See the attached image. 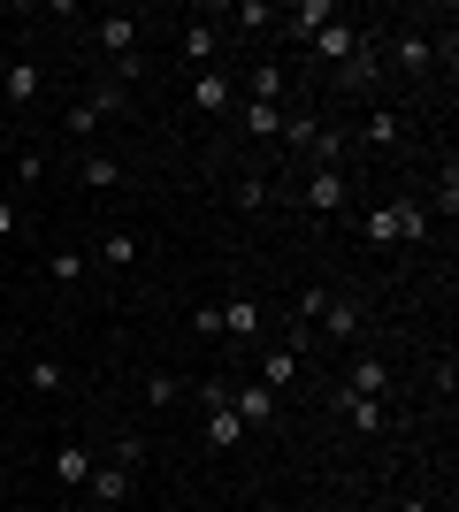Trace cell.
Returning a JSON list of instances; mask_svg holds the SVG:
<instances>
[{"mask_svg": "<svg viewBox=\"0 0 459 512\" xmlns=\"http://www.w3.org/2000/svg\"><path fill=\"white\" fill-rule=\"evenodd\" d=\"M375 69H383V46H375V39H360V54H352V62L337 69V77H345V92H360V85H375Z\"/></svg>", "mask_w": 459, "mask_h": 512, "instance_id": "obj_11", "label": "cell"}, {"mask_svg": "<svg viewBox=\"0 0 459 512\" xmlns=\"http://www.w3.org/2000/svg\"><path fill=\"white\" fill-rule=\"evenodd\" d=\"M108 459H123V467H131V474H138V467H146V444H138V436H123V444H115V451H108Z\"/></svg>", "mask_w": 459, "mask_h": 512, "instance_id": "obj_31", "label": "cell"}, {"mask_svg": "<svg viewBox=\"0 0 459 512\" xmlns=\"http://www.w3.org/2000/svg\"><path fill=\"white\" fill-rule=\"evenodd\" d=\"M291 375H299V352H291V344H276V352L261 360V390H284Z\"/></svg>", "mask_w": 459, "mask_h": 512, "instance_id": "obj_18", "label": "cell"}, {"mask_svg": "<svg viewBox=\"0 0 459 512\" xmlns=\"http://www.w3.org/2000/svg\"><path fill=\"white\" fill-rule=\"evenodd\" d=\"M322 23H337V8H329V0H299V8H291V23H284V31H299V39H314Z\"/></svg>", "mask_w": 459, "mask_h": 512, "instance_id": "obj_16", "label": "cell"}, {"mask_svg": "<svg viewBox=\"0 0 459 512\" xmlns=\"http://www.w3.org/2000/svg\"><path fill=\"white\" fill-rule=\"evenodd\" d=\"M360 138H368V146H398V138H406V123H398L391 107H375L368 123H360Z\"/></svg>", "mask_w": 459, "mask_h": 512, "instance_id": "obj_20", "label": "cell"}, {"mask_svg": "<svg viewBox=\"0 0 459 512\" xmlns=\"http://www.w3.org/2000/svg\"><path fill=\"white\" fill-rule=\"evenodd\" d=\"M230 413H238L245 428H268V421H276V390H261V383H253V390H230Z\"/></svg>", "mask_w": 459, "mask_h": 512, "instance_id": "obj_5", "label": "cell"}, {"mask_svg": "<svg viewBox=\"0 0 459 512\" xmlns=\"http://www.w3.org/2000/svg\"><path fill=\"white\" fill-rule=\"evenodd\" d=\"M238 23H253V31H261V23H276V8H268V0H238Z\"/></svg>", "mask_w": 459, "mask_h": 512, "instance_id": "obj_30", "label": "cell"}, {"mask_svg": "<svg viewBox=\"0 0 459 512\" xmlns=\"http://www.w3.org/2000/svg\"><path fill=\"white\" fill-rule=\"evenodd\" d=\"M46 276H54V283H77V276H85V260H77V253H54V260H46Z\"/></svg>", "mask_w": 459, "mask_h": 512, "instance_id": "obj_29", "label": "cell"}, {"mask_svg": "<svg viewBox=\"0 0 459 512\" xmlns=\"http://www.w3.org/2000/svg\"><path fill=\"white\" fill-rule=\"evenodd\" d=\"M54 474H62L69 490H85V482H92V451L85 444H62V451H54Z\"/></svg>", "mask_w": 459, "mask_h": 512, "instance_id": "obj_13", "label": "cell"}, {"mask_svg": "<svg viewBox=\"0 0 459 512\" xmlns=\"http://www.w3.org/2000/svg\"><path fill=\"white\" fill-rule=\"evenodd\" d=\"M85 490L100 497V505H123V497H131V467H123V459H108V467H92Z\"/></svg>", "mask_w": 459, "mask_h": 512, "instance_id": "obj_6", "label": "cell"}, {"mask_svg": "<svg viewBox=\"0 0 459 512\" xmlns=\"http://www.w3.org/2000/svg\"><path fill=\"white\" fill-rule=\"evenodd\" d=\"M184 54H192V62L207 69V62H215V54H222V31H215V23H207V16H192V23H184Z\"/></svg>", "mask_w": 459, "mask_h": 512, "instance_id": "obj_9", "label": "cell"}, {"mask_svg": "<svg viewBox=\"0 0 459 512\" xmlns=\"http://www.w3.org/2000/svg\"><path fill=\"white\" fill-rule=\"evenodd\" d=\"M100 123H108V115H100L92 100H69V138H92Z\"/></svg>", "mask_w": 459, "mask_h": 512, "instance_id": "obj_25", "label": "cell"}, {"mask_svg": "<svg viewBox=\"0 0 459 512\" xmlns=\"http://www.w3.org/2000/svg\"><path fill=\"white\" fill-rule=\"evenodd\" d=\"M176 398H184V383H176V375H153V383H146V406H176Z\"/></svg>", "mask_w": 459, "mask_h": 512, "instance_id": "obj_28", "label": "cell"}, {"mask_svg": "<svg viewBox=\"0 0 459 512\" xmlns=\"http://www.w3.org/2000/svg\"><path fill=\"white\" fill-rule=\"evenodd\" d=\"M0 360H8V329H0Z\"/></svg>", "mask_w": 459, "mask_h": 512, "instance_id": "obj_34", "label": "cell"}, {"mask_svg": "<svg viewBox=\"0 0 459 512\" xmlns=\"http://www.w3.org/2000/svg\"><path fill=\"white\" fill-rule=\"evenodd\" d=\"M85 184L92 192H115V184H123V161H115V153H85Z\"/></svg>", "mask_w": 459, "mask_h": 512, "instance_id": "obj_21", "label": "cell"}, {"mask_svg": "<svg viewBox=\"0 0 459 512\" xmlns=\"http://www.w3.org/2000/svg\"><path fill=\"white\" fill-rule=\"evenodd\" d=\"M391 54H398V69H406V77H429V62H437V46L421 39V31H406V39H398Z\"/></svg>", "mask_w": 459, "mask_h": 512, "instance_id": "obj_12", "label": "cell"}, {"mask_svg": "<svg viewBox=\"0 0 459 512\" xmlns=\"http://www.w3.org/2000/svg\"><path fill=\"white\" fill-rule=\"evenodd\" d=\"M39 85H46V77H39V69H31V62H16V69H8V77H0V92H8V100H16V107H31V100H39Z\"/></svg>", "mask_w": 459, "mask_h": 512, "instance_id": "obj_17", "label": "cell"}, {"mask_svg": "<svg viewBox=\"0 0 459 512\" xmlns=\"http://www.w3.org/2000/svg\"><path fill=\"white\" fill-rule=\"evenodd\" d=\"M345 192H352V184H345V169H314V184H306V207L337 214V207H345Z\"/></svg>", "mask_w": 459, "mask_h": 512, "instance_id": "obj_7", "label": "cell"}, {"mask_svg": "<svg viewBox=\"0 0 459 512\" xmlns=\"http://www.w3.org/2000/svg\"><path fill=\"white\" fill-rule=\"evenodd\" d=\"M368 237L375 245H421V237H429V207H406V199L368 207Z\"/></svg>", "mask_w": 459, "mask_h": 512, "instance_id": "obj_1", "label": "cell"}, {"mask_svg": "<svg viewBox=\"0 0 459 512\" xmlns=\"http://www.w3.org/2000/svg\"><path fill=\"white\" fill-rule=\"evenodd\" d=\"M0 169H8V161H0Z\"/></svg>", "mask_w": 459, "mask_h": 512, "instance_id": "obj_35", "label": "cell"}, {"mask_svg": "<svg viewBox=\"0 0 459 512\" xmlns=\"http://www.w3.org/2000/svg\"><path fill=\"white\" fill-rule=\"evenodd\" d=\"M23 383H31V390H62V360H31V367H23Z\"/></svg>", "mask_w": 459, "mask_h": 512, "instance_id": "obj_26", "label": "cell"}, {"mask_svg": "<svg viewBox=\"0 0 459 512\" xmlns=\"http://www.w3.org/2000/svg\"><path fill=\"white\" fill-rule=\"evenodd\" d=\"M222 337H261V306L230 299V306H222Z\"/></svg>", "mask_w": 459, "mask_h": 512, "instance_id": "obj_15", "label": "cell"}, {"mask_svg": "<svg viewBox=\"0 0 459 512\" xmlns=\"http://www.w3.org/2000/svg\"><path fill=\"white\" fill-rule=\"evenodd\" d=\"M345 398H383V360H375V352H360V360H352Z\"/></svg>", "mask_w": 459, "mask_h": 512, "instance_id": "obj_10", "label": "cell"}, {"mask_svg": "<svg viewBox=\"0 0 459 512\" xmlns=\"http://www.w3.org/2000/svg\"><path fill=\"white\" fill-rule=\"evenodd\" d=\"M192 107H199V115H222V107H230V77H215V69H199V85H192Z\"/></svg>", "mask_w": 459, "mask_h": 512, "instance_id": "obj_14", "label": "cell"}, {"mask_svg": "<svg viewBox=\"0 0 459 512\" xmlns=\"http://www.w3.org/2000/svg\"><path fill=\"white\" fill-rule=\"evenodd\" d=\"M398 512H429V505H421V497H406V505H398Z\"/></svg>", "mask_w": 459, "mask_h": 512, "instance_id": "obj_33", "label": "cell"}, {"mask_svg": "<svg viewBox=\"0 0 459 512\" xmlns=\"http://www.w3.org/2000/svg\"><path fill=\"white\" fill-rule=\"evenodd\" d=\"M199 406H207V451H238L245 444V421L230 413V383H207Z\"/></svg>", "mask_w": 459, "mask_h": 512, "instance_id": "obj_2", "label": "cell"}, {"mask_svg": "<svg viewBox=\"0 0 459 512\" xmlns=\"http://www.w3.org/2000/svg\"><path fill=\"white\" fill-rule=\"evenodd\" d=\"M100 46H108L115 62H138V23L131 16H100Z\"/></svg>", "mask_w": 459, "mask_h": 512, "instance_id": "obj_8", "label": "cell"}, {"mask_svg": "<svg viewBox=\"0 0 459 512\" xmlns=\"http://www.w3.org/2000/svg\"><path fill=\"white\" fill-rule=\"evenodd\" d=\"M299 314L322 321V337H360V306H352V299H322V291H306Z\"/></svg>", "mask_w": 459, "mask_h": 512, "instance_id": "obj_3", "label": "cell"}, {"mask_svg": "<svg viewBox=\"0 0 459 512\" xmlns=\"http://www.w3.org/2000/svg\"><path fill=\"white\" fill-rule=\"evenodd\" d=\"M245 130H253V138H284V107H268V100H245Z\"/></svg>", "mask_w": 459, "mask_h": 512, "instance_id": "obj_19", "label": "cell"}, {"mask_svg": "<svg viewBox=\"0 0 459 512\" xmlns=\"http://www.w3.org/2000/svg\"><path fill=\"white\" fill-rule=\"evenodd\" d=\"M337 406H345V421H352V428H368V436L383 428V398H345V390H337Z\"/></svg>", "mask_w": 459, "mask_h": 512, "instance_id": "obj_22", "label": "cell"}, {"mask_svg": "<svg viewBox=\"0 0 459 512\" xmlns=\"http://www.w3.org/2000/svg\"><path fill=\"white\" fill-rule=\"evenodd\" d=\"M306 153H314L322 169H337V153H345V138H337V130H314V146H306Z\"/></svg>", "mask_w": 459, "mask_h": 512, "instance_id": "obj_27", "label": "cell"}, {"mask_svg": "<svg viewBox=\"0 0 459 512\" xmlns=\"http://www.w3.org/2000/svg\"><path fill=\"white\" fill-rule=\"evenodd\" d=\"M360 39H368L360 23H322V31H314L306 46H314V62H337V69H345L352 54H360Z\"/></svg>", "mask_w": 459, "mask_h": 512, "instance_id": "obj_4", "label": "cell"}, {"mask_svg": "<svg viewBox=\"0 0 459 512\" xmlns=\"http://www.w3.org/2000/svg\"><path fill=\"white\" fill-rule=\"evenodd\" d=\"M253 100H268V107L284 100V69H276V62H261V69H253Z\"/></svg>", "mask_w": 459, "mask_h": 512, "instance_id": "obj_24", "label": "cell"}, {"mask_svg": "<svg viewBox=\"0 0 459 512\" xmlns=\"http://www.w3.org/2000/svg\"><path fill=\"white\" fill-rule=\"evenodd\" d=\"M16 230H23V214L8 207V199H0V245H8V237H16Z\"/></svg>", "mask_w": 459, "mask_h": 512, "instance_id": "obj_32", "label": "cell"}, {"mask_svg": "<svg viewBox=\"0 0 459 512\" xmlns=\"http://www.w3.org/2000/svg\"><path fill=\"white\" fill-rule=\"evenodd\" d=\"M100 260H108V268H131V260H138V237L131 230H108V237H100Z\"/></svg>", "mask_w": 459, "mask_h": 512, "instance_id": "obj_23", "label": "cell"}]
</instances>
